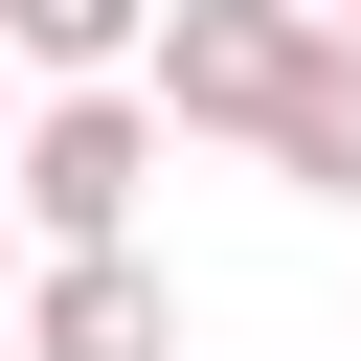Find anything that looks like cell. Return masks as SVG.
Masks as SVG:
<instances>
[{"instance_id":"obj_1","label":"cell","mask_w":361,"mask_h":361,"mask_svg":"<svg viewBox=\"0 0 361 361\" xmlns=\"http://www.w3.org/2000/svg\"><path fill=\"white\" fill-rule=\"evenodd\" d=\"M158 68H90V90H45L23 113V226L45 248H135V203H158Z\"/></svg>"},{"instance_id":"obj_2","label":"cell","mask_w":361,"mask_h":361,"mask_svg":"<svg viewBox=\"0 0 361 361\" xmlns=\"http://www.w3.org/2000/svg\"><path fill=\"white\" fill-rule=\"evenodd\" d=\"M316 23H338V0H158V113L271 158V135H293V68H316Z\"/></svg>"},{"instance_id":"obj_3","label":"cell","mask_w":361,"mask_h":361,"mask_svg":"<svg viewBox=\"0 0 361 361\" xmlns=\"http://www.w3.org/2000/svg\"><path fill=\"white\" fill-rule=\"evenodd\" d=\"M23 361H180L158 248H45V271H23Z\"/></svg>"},{"instance_id":"obj_4","label":"cell","mask_w":361,"mask_h":361,"mask_svg":"<svg viewBox=\"0 0 361 361\" xmlns=\"http://www.w3.org/2000/svg\"><path fill=\"white\" fill-rule=\"evenodd\" d=\"M271 180L361 203V23H316V68H293V135H271Z\"/></svg>"},{"instance_id":"obj_5","label":"cell","mask_w":361,"mask_h":361,"mask_svg":"<svg viewBox=\"0 0 361 361\" xmlns=\"http://www.w3.org/2000/svg\"><path fill=\"white\" fill-rule=\"evenodd\" d=\"M23 23V68L45 90H90V68H158V0H0Z\"/></svg>"},{"instance_id":"obj_6","label":"cell","mask_w":361,"mask_h":361,"mask_svg":"<svg viewBox=\"0 0 361 361\" xmlns=\"http://www.w3.org/2000/svg\"><path fill=\"white\" fill-rule=\"evenodd\" d=\"M23 113H45V68H23V23H0V158H23Z\"/></svg>"},{"instance_id":"obj_7","label":"cell","mask_w":361,"mask_h":361,"mask_svg":"<svg viewBox=\"0 0 361 361\" xmlns=\"http://www.w3.org/2000/svg\"><path fill=\"white\" fill-rule=\"evenodd\" d=\"M0 271H45V226H23V158H0Z\"/></svg>"},{"instance_id":"obj_8","label":"cell","mask_w":361,"mask_h":361,"mask_svg":"<svg viewBox=\"0 0 361 361\" xmlns=\"http://www.w3.org/2000/svg\"><path fill=\"white\" fill-rule=\"evenodd\" d=\"M338 23H361V0H338Z\"/></svg>"}]
</instances>
